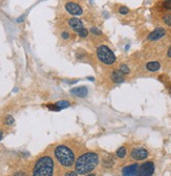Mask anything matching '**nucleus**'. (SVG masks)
<instances>
[{
    "label": "nucleus",
    "mask_w": 171,
    "mask_h": 176,
    "mask_svg": "<svg viewBox=\"0 0 171 176\" xmlns=\"http://www.w3.org/2000/svg\"><path fill=\"white\" fill-rule=\"evenodd\" d=\"M101 163L99 153L96 151H86L78 156L75 163V170L78 175H86L91 173Z\"/></svg>",
    "instance_id": "obj_1"
},
{
    "label": "nucleus",
    "mask_w": 171,
    "mask_h": 176,
    "mask_svg": "<svg viewBox=\"0 0 171 176\" xmlns=\"http://www.w3.org/2000/svg\"><path fill=\"white\" fill-rule=\"evenodd\" d=\"M54 156H55L57 163L61 167L69 169L76 163V153L70 147L66 145H58L54 150Z\"/></svg>",
    "instance_id": "obj_2"
},
{
    "label": "nucleus",
    "mask_w": 171,
    "mask_h": 176,
    "mask_svg": "<svg viewBox=\"0 0 171 176\" xmlns=\"http://www.w3.org/2000/svg\"><path fill=\"white\" fill-rule=\"evenodd\" d=\"M55 161L50 155H42L36 160L32 176H54Z\"/></svg>",
    "instance_id": "obj_3"
},
{
    "label": "nucleus",
    "mask_w": 171,
    "mask_h": 176,
    "mask_svg": "<svg viewBox=\"0 0 171 176\" xmlns=\"http://www.w3.org/2000/svg\"><path fill=\"white\" fill-rule=\"evenodd\" d=\"M96 57L102 65L107 66V67L112 66L117 61V57L114 53L106 44H100L98 46L96 50Z\"/></svg>",
    "instance_id": "obj_4"
},
{
    "label": "nucleus",
    "mask_w": 171,
    "mask_h": 176,
    "mask_svg": "<svg viewBox=\"0 0 171 176\" xmlns=\"http://www.w3.org/2000/svg\"><path fill=\"white\" fill-rule=\"evenodd\" d=\"M155 167L153 161L149 160V161H145L144 163H142L139 168V173L138 176H152L153 173H154Z\"/></svg>",
    "instance_id": "obj_5"
},
{
    "label": "nucleus",
    "mask_w": 171,
    "mask_h": 176,
    "mask_svg": "<svg viewBox=\"0 0 171 176\" xmlns=\"http://www.w3.org/2000/svg\"><path fill=\"white\" fill-rule=\"evenodd\" d=\"M149 156V152L146 150L145 148H142V147H136L133 148L130 151V157L133 160L140 161V160H145Z\"/></svg>",
    "instance_id": "obj_6"
},
{
    "label": "nucleus",
    "mask_w": 171,
    "mask_h": 176,
    "mask_svg": "<svg viewBox=\"0 0 171 176\" xmlns=\"http://www.w3.org/2000/svg\"><path fill=\"white\" fill-rule=\"evenodd\" d=\"M65 9L68 14L72 15V16L77 17V16H81L83 14V9L82 6H80L78 2H74V1H68L65 3Z\"/></svg>",
    "instance_id": "obj_7"
},
{
    "label": "nucleus",
    "mask_w": 171,
    "mask_h": 176,
    "mask_svg": "<svg viewBox=\"0 0 171 176\" xmlns=\"http://www.w3.org/2000/svg\"><path fill=\"white\" fill-rule=\"evenodd\" d=\"M139 168L140 166L138 163H131L122 169V175L123 176H138Z\"/></svg>",
    "instance_id": "obj_8"
},
{
    "label": "nucleus",
    "mask_w": 171,
    "mask_h": 176,
    "mask_svg": "<svg viewBox=\"0 0 171 176\" xmlns=\"http://www.w3.org/2000/svg\"><path fill=\"white\" fill-rule=\"evenodd\" d=\"M67 23H68V26H69V28H72V31H77V33H79V31H81L82 28H84V26H83L82 20H80V19L76 18V17H72V18L68 19Z\"/></svg>",
    "instance_id": "obj_9"
},
{
    "label": "nucleus",
    "mask_w": 171,
    "mask_h": 176,
    "mask_svg": "<svg viewBox=\"0 0 171 176\" xmlns=\"http://www.w3.org/2000/svg\"><path fill=\"white\" fill-rule=\"evenodd\" d=\"M166 35V31L163 28H155L153 31H151L148 35V40L149 41H156L160 40L161 38H163Z\"/></svg>",
    "instance_id": "obj_10"
},
{
    "label": "nucleus",
    "mask_w": 171,
    "mask_h": 176,
    "mask_svg": "<svg viewBox=\"0 0 171 176\" xmlns=\"http://www.w3.org/2000/svg\"><path fill=\"white\" fill-rule=\"evenodd\" d=\"M70 94L72 95H76L78 97H86L87 94H88V89H87L85 86H79V87H75L72 89H70Z\"/></svg>",
    "instance_id": "obj_11"
},
{
    "label": "nucleus",
    "mask_w": 171,
    "mask_h": 176,
    "mask_svg": "<svg viewBox=\"0 0 171 176\" xmlns=\"http://www.w3.org/2000/svg\"><path fill=\"white\" fill-rule=\"evenodd\" d=\"M102 166H103L104 169H110L114 166V157L111 154H108V155H105L104 158L101 161Z\"/></svg>",
    "instance_id": "obj_12"
},
{
    "label": "nucleus",
    "mask_w": 171,
    "mask_h": 176,
    "mask_svg": "<svg viewBox=\"0 0 171 176\" xmlns=\"http://www.w3.org/2000/svg\"><path fill=\"white\" fill-rule=\"evenodd\" d=\"M110 79L113 81L114 83H117V84H120V83L124 82V75L120 72V70H112L110 75Z\"/></svg>",
    "instance_id": "obj_13"
},
{
    "label": "nucleus",
    "mask_w": 171,
    "mask_h": 176,
    "mask_svg": "<svg viewBox=\"0 0 171 176\" xmlns=\"http://www.w3.org/2000/svg\"><path fill=\"white\" fill-rule=\"evenodd\" d=\"M146 68H147L148 72H158L161 68V64L158 61H151V62H148L147 64H146Z\"/></svg>",
    "instance_id": "obj_14"
},
{
    "label": "nucleus",
    "mask_w": 171,
    "mask_h": 176,
    "mask_svg": "<svg viewBox=\"0 0 171 176\" xmlns=\"http://www.w3.org/2000/svg\"><path fill=\"white\" fill-rule=\"evenodd\" d=\"M127 155V150L125 147H120L118 150L116 151V157L119 160H124Z\"/></svg>",
    "instance_id": "obj_15"
},
{
    "label": "nucleus",
    "mask_w": 171,
    "mask_h": 176,
    "mask_svg": "<svg viewBox=\"0 0 171 176\" xmlns=\"http://www.w3.org/2000/svg\"><path fill=\"white\" fill-rule=\"evenodd\" d=\"M55 105H56V108H57V110L59 111V110L63 109V108H67V107L70 105V103L68 101H59V102L55 103Z\"/></svg>",
    "instance_id": "obj_16"
},
{
    "label": "nucleus",
    "mask_w": 171,
    "mask_h": 176,
    "mask_svg": "<svg viewBox=\"0 0 171 176\" xmlns=\"http://www.w3.org/2000/svg\"><path fill=\"white\" fill-rule=\"evenodd\" d=\"M119 70L123 73V75H129V73H130V69H129V67L125 64V63H123V64L120 65Z\"/></svg>",
    "instance_id": "obj_17"
},
{
    "label": "nucleus",
    "mask_w": 171,
    "mask_h": 176,
    "mask_svg": "<svg viewBox=\"0 0 171 176\" xmlns=\"http://www.w3.org/2000/svg\"><path fill=\"white\" fill-rule=\"evenodd\" d=\"M88 34H89V31H88V29L87 28H82L81 31L78 33V35H79L80 38H86L87 36H88Z\"/></svg>",
    "instance_id": "obj_18"
},
{
    "label": "nucleus",
    "mask_w": 171,
    "mask_h": 176,
    "mask_svg": "<svg viewBox=\"0 0 171 176\" xmlns=\"http://www.w3.org/2000/svg\"><path fill=\"white\" fill-rule=\"evenodd\" d=\"M163 21L165 22L167 25L171 26V14H166L163 17Z\"/></svg>",
    "instance_id": "obj_19"
},
{
    "label": "nucleus",
    "mask_w": 171,
    "mask_h": 176,
    "mask_svg": "<svg viewBox=\"0 0 171 176\" xmlns=\"http://www.w3.org/2000/svg\"><path fill=\"white\" fill-rule=\"evenodd\" d=\"M4 124L8 125V126H11V125L14 124V117L11 116H6V119H4Z\"/></svg>",
    "instance_id": "obj_20"
},
{
    "label": "nucleus",
    "mask_w": 171,
    "mask_h": 176,
    "mask_svg": "<svg viewBox=\"0 0 171 176\" xmlns=\"http://www.w3.org/2000/svg\"><path fill=\"white\" fill-rule=\"evenodd\" d=\"M119 13L121 15H127L129 13V9H128V7H126V6H121L119 9Z\"/></svg>",
    "instance_id": "obj_21"
},
{
    "label": "nucleus",
    "mask_w": 171,
    "mask_h": 176,
    "mask_svg": "<svg viewBox=\"0 0 171 176\" xmlns=\"http://www.w3.org/2000/svg\"><path fill=\"white\" fill-rule=\"evenodd\" d=\"M64 176H78V173L76 170H68L64 173Z\"/></svg>",
    "instance_id": "obj_22"
},
{
    "label": "nucleus",
    "mask_w": 171,
    "mask_h": 176,
    "mask_svg": "<svg viewBox=\"0 0 171 176\" xmlns=\"http://www.w3.org/2000/svg\"><path fill=\"white\" fill-rule=\"evenodd\" d=\"M90 31H91L95 36H101L102 35L101 31H100L99 28H92L91 29H90Z\"/></svg>",
    "instance_id": "obj_23"
},
{
    "label": "nucleus",
    "mask_w": 171,
    "mask_h": 176,
    "mask_svg": "<svg viewBox=\"0 0 171 176\" xmlns=\"http://www.w3.org/2000/svg\"><path fill=\"white\" fill-rule=\"evenodd\" d=\"M61 37H62L64 40H67V39L70 38V34L68 33V31H62V34H61Z\"/></svg>",
    "instance_id": "obj_24"
},
{
    "label": "nucleus",
    "mask_w": 171,
    "mask_h": 176,
    "mask_svg": "<svg viewBox=\"0 0 171 176\" xmlns=\"http://www.w3.org/2000/svg\"><path fill=\"white\" fill-rule=\"evenodd\" d=\"M13 176H28V174L24 171H17V172L14 173Z\"/></svg>",
    "instance_id": "obj_25"
},
{
    "label": "nucleus",
    "mask_w": 171,
    "mask_h": 176,
    "mask_svg": "<svg viewBox=\"0 0 171 176\" xmlns=\"http://www.w3.org/2000/svg\"><path fill=\"white\" fill-rule=\"evenodd\" d=\"M164 7L165 9H171V0H169V1H165L164 2Z\"/></svg>",
    "instance_id": "obj_26"
},
{
    "label": "nucleus",
    "mask_w": 171,
    "mask_h": 176,
    "mask_svg": "<svg viewBox=\"0 0 171 176\" xmlns=\"http://www.w3.org/2000/svg\"><path fill=\"white\" fill-rule=\"evenodd\" d=\"M84 176H99V175H98L97 172H91V173H89V174H86Z\"/></svg>",
    "instance_id": "obj_27"
},
{
    "label": "nucleus",
    "mask_w": 171,
    "mask_h": 176,
    "mask_svg": "<svg viewBox=\"0 0 171 176\" xmlns=\"http://www.w3.org/2000/svg\"><path fill=\"white\" fill-rule=\"evenodd\" d=\"M167 56H168V57H169V58H171V46H170V48H169V50H168Z\"/></svg>",
    "instance_id": "obj_28"
},
{
    "label": "nucleus",
    "mask_w": 171,
    "mask_h": 176,
    "mask_svg": "<svg viewBox=\"0 0 171 176\" xmlns=\"http://www.w3.org/2000/svg\"><path fill=\"white\" fill-rule=\"evenodd\" d=\"M2 136H3V134H2V131H0V141L2 139Z\"/></svg>",
    "instance_id": "obj_29"
}]
</instances>
